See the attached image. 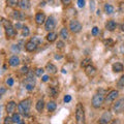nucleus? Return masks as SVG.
Returning a JSON list of instances; mask_svg holds the SVG:
<instances>
[{
	"mask_svg": "<svg viewBox=\"0 0 124 124\" xmlns=\"http://www.w3.org/2000/svg\"><path fill=\"white\" fill-rule=\"evenodd\" d=\"M30 108H31V99H25V100H22V101L18 104V111L21 115L27 116L29 115V112H30Z\"/></svg>",
	"mask_w": 124,
	"mask_h": 124,
	"instance_id": "obj_1",
	"label": "nucleus"
},
{
	"mask_svg": "<svg viewBox=\"0 0 124 124\" xmlns=\"http://www.w3.org/2000/svg\"><path fill=\"white\" fill-rule=\"evenodd\" d=\"M76 119H77V122L79 124L85 122V110H84L83 104L81 102H79L77 104V108H76Z\"/></svg>",
	"mask_w": 124,
	"mask_h": 124,
	"instance_id": "obj_2",
	"label": "nucleus"
},
{
	"mask_svg": "<svg viewBox=\"0 0 124 124\" xmlns=\"http://www.w3.org/2000/svg\"><path fill=\"white\" fill-rule=\"evenodd\" d=\"M104 102V97L103 95L101 94H95L94 96H93L92 98V107L95 108H99L100 107L102 106V103Z\"/></svg>",
	"mask_w": 124,
	"mask_h": 124,
	"instance_id": "obj_3",
	"label": "nucleus"
},
{
	"mask_svg": "<svg viewBox=\"0 0 124 124\" xmlns=\"http://www.w3.org/2000/svg\"><path fill=\"white\" fill-rule=\"evenodd\" d=\"M24 85H25L26 90L32 91L34 87H35V79H34L32 76H28L24 81Z\"/></svg>",
	"mask_w": 124,
	"mask_h": 124,
	"instance_id": "obj_4",
	"label": "nucleus"
},
{
	"mask_svg": "<svg viewBox=\"0 0 124 124\" xmlns=\"http://www.w3.org/2000/svg\"><path fill=\"white\" fill-rule=\"evenodd\" d=\"M69 29L72 33H79L82 30V24L77 20H72L69 23Z\"/></svg>",
	"mask_w": 124,
	"mask_h": 124,
	"instance_id": "obj_5",
	"label": "nucleus"
},
{
	"mask_svg": "<svg viewBox=\"0 0 124 124\" xmlns=\"http://www.w3.org/2000/svg\"><path fill=\"white\" fill-rule=\"evenodd\" d=\"M113 111L115 112V113H117V114L122 113V112L124 111V98H120L114 103Z\"/></svg>",
	"mask_w": 124,
	"mask_h": 124,
	"instance_id": "obj_6",
	"label": "nucleus"
},
{
	"mask_svg": "<svg viewBox=\"0 0 124 124\" xmlns=\"http://www.w3.org/2000/svg\"><path fill=\"white\" fill-rule=\"evenodd\" d=\"M118 95H119V92L117 90H112L111 92L108 93V95L106 96V98H104V101L107 103L113 102L114 100H116V98L118 97Z\"/></svg>",
	"mask_w": 124,
	"mask_h": 124,
	"instance_id": "obj_7",
	"label": "nucleus"
},
{
	"mask_svg": "<svg viewBox=\"0 0 124 124\" xmlns=\"http://www.w3.org/2000/svg\"><path fill=\"white\" fill-rule=\"evenodd\" d=\"M55 26H56V21H55V19H54L53 17H49L48 18V20L46 21V24H45V28L46 31H52L54 28H55Z\"/></svg>",
	"mask_w": 124,
	"mask_h": 124,
	"instance_id": "obj_8",
	"label": "nucleus"
},
{
	"mask_svg": "<svg viewBox=\"0 0 124 124\" xmlns=\"http://www.w3.org/2000/svg\"><path fill=\"white\" fill-rule=\"evenodd\" d=\"M85 72H86V75L89 78H93V77H95L97 71H96V68L90 64V65H88V66L85 67Z\"/></svg>",
	"mask_w": 124,
	"mask_h": 124,
	"instance_id": "obj_9",
	"label": "nucleus"
},
{
	"mask_svg": "<svg viewBox=\"0 0 124 124\" xmlns=\"http://www.w3.org/2000/svg\"><path fill=\"white\" fill-rule=\"evenodd\" d=\"M112 120V114L110 113V112H106V113H103V115L100 117L99 119V123H108Z\"/></svg>",
	"mask_w": 124,
	"mask_h": 124,
	"instance_id": "obj_10",
	"label": "nucleus"
},
{
	"mask_svg": "<svg viewBox=\"0 0 124 124\" xmlns=\"http://www.w3.org/2000/svg\"><path fill=\"white\" fill-rule=\"evenodd\" d=\"M16 108H17V104H16L15 101L7 102V104H6V112H7V114H14V112L16 111Z\"/></svg>",
	"mask_w": 124,
	"mask_h": 124,
	"instance_id": "obj_11",
	"label": "nucleus"
},
{
	"mask_svg": "<svg viewBox=\"0 0 124 124\" xmlns=\"http://www.w3.org/2000/svg\"><path fill=\"white\" fill-rule=\"evenodd\" d=\"M4 28H5V33H6L7 37H14L16 35V29L11 25L6 26Z\"/></svg>",
	"mask_w": 124,
	"mask_h": 124,
	"instance_id": "obj_12",
	"label": "nucleus"
},
{
	"mask_svg": "<svg viewBox=\"0 0 124 124\" xmlns=\"http://www.w3.org/2000/svg\"><path fill=\"white\" fill-rule=\"evenodd\" d=\"M25 48H26V50H27L28 52H33V51H35V50H36L37 44L33 42L32 40H30V41H28V42H26Z\"/></svg>",
	"mask_w": 124,
	"mask_h": 124,
	"instance_id": "obj_13",
	"label": "nucleus"
},
{
	"mask_svg": "<svg viewBox=\"0 0 124 124\" xmlns=\"http://www.w3.org/2000/svg\"><path fill=\"white\" fill-rule=\"evenodd\" d=\"M8 63H9V65L10 66H13V67H17L19 64H20V59L16 56V55H14V56H11L10 58H9V60H8Z\"/></svg>",
	"mask_w": 124,
	"mask_h": 124,
	"instance_id": "obj_14",
	"label": "nucleus"
},
{
	"mask_svg": "<svg viewBox=\"0 0 124 124\" xmlns=\"http://www.w3.org/2000/svg\"><path fill=\"white\" fill-rule=\"evenodd\" d=\"M35 22H36V24H38V25L44 24V23L46 22V17H45V15L41 14V13H37L36 16H35Z\"/></svg>",
	"mask_w": 124,
	"mask_h": 124,
	"instance_id": "obj_15",
	"label": "nucleus"
},
{
	"mask_svg": "<svg viewBox=\"0 0 124 124\" xmlns=\"http://www.w3.org/2000/svg\"><path fill=\"white\" fill-rule=\"evenodd\" d=\"M116 27H117V23L115 21L111 20V21H108V23L106 24V29L108 30V31H114L116 29Z\"/></svg>",
	"mask_w": 124,
	"mask_h": 124,
	"instance_id": "obj_16",
	"label": "nucleus"
},
{
	"mask_svg": "<svg viewBox=\"0 0 124 124\" xmlns=\"http://www.w3.org/2000/svg\"><path fill=\"white\" fill-rule=\"evenodd\" d=\"M11 16H13V18L16 19V20H24L25 19V15L23 13H21V11H18V10L13 11Z\"/></svg>",
	"mask_w": 124,
	"mask_h": 124,
	"instance_id": "obj_17",
	"label": "nucleus"
},
{
	"mask_svg": "<svg viewBox=\"0 0 124 124\" xmlns=\"http://www.w3.org/2000/svg\"><path fill=\"white\" fill-rule=\"evenodd\" d=\"M46 70L48 72H50V73H52V75H54V73L57 72V67L52 63H48L46 66Z\"/></svg>",
	"mask_w": 124,
	"mask_h": 124,
	"instance_id": "obj_18",
	"label": "nucleus"
},
{
	"mask_svg": "<svg viewBox=\"0 0 124 124\" xmlns=\"http://www.w3.org/2000/svg\"><path fill=\"white\" fill-rule=\"evenodd\" d=\"M113 71L114 72H121L123 70V64L120 62H116L115 64H113Z\"/></svg>",
	"mask_w": 124,
	"mask_h": 124,
	"instance_id": "obj_19",
	"label": "nucleus"
},
{
	"mask_svg": "<svg viewBox=\"0 0 124 124\" xmlns=\"http://www.w3.org/2000/svg\"><path fill=\"white\" fill-rule=\"evenodd\" d=\"M19 6L21 7L22 9H28L30 7V1L29 0H21L20 3H19Z\"/></svg>",
	"mask_w": 124,
	"mask_h": 124,
	"instance_id": "obj_20",
	"label": "nucleus"
},
{
	"mask_svg": "<svg viewBox=\"0 0 124 124\" xmlns=\"http://www.w3.org/2000/svg\"><path fill=\"white\" fill-rule=\"evenodd\" d=\"M56 39H57V33L50 31V33L46 35V40L50 41V42H53V41H55Z\"/></svg>",
	"mask_w": 124,
	"mask_h": 124,
	"instance_id": "obj_21",
	"label": "nucleus"
},
{
	"mask_svg": "<svg viewBox=\"0 0 124 124\" xmlns=\"http://www.w3.org/2000/svg\"><path fill=\"white\" fill-rule=\"evenodd\" d=\"M13 123H23V121H22V119H21V114L20 113H15L14 115H13Z\"/></svg>",
	"mask_w": 124,
	"mask_h": 124,
	"instance_id": "obj_22",
	"label": "nucleus"
},
{
	"mask_svg": "<svg viewBox=\"0 0 124 124\" xmlns=\"http://www.w3.org/2000/svg\"><path fill=\"white\" fill-rule=\"evenodd\" d=\"M56 108H57V104L55 101H49L46 103V108H48L49 112H54L56 110Z\"/></svg>",
	"mask_w": 124,
	"mask_h": 124,
	"instance_id": "obj_23",
	"label": "nucleus"
},
{
	"mask_svg": "<svg viewBox=\"0 0 124 124\" xmlns=\"http://www.w3.org/2000/svg\"><path fill=\"white\" fill-rule=\"evenodd\" d=\"M35 108H36V110H37L38 112H41L42 110H44V108H45V101H44L42 99H39V100H38V101L36 102Z\"/></svg>",
	"mask_w": 124,
	"mask_h": 124,
	"instance_id": "obj_24",
	"label": "nucleus"
},
{
	"mask_svg": "<svg viewBox=\"0 0 124 124\" xmlns=\"http://www.w3.org/2000/svg\"><path fill=\"white\" fill-rule=\"evenodd\" d=\"M104 11L108 14V15H111L114 13V6L108 4V3H107V4H104Z\"/></svg>",
	"mask_w": 124,
	"mask_h": 124,
	"instance_id": "obj_25",
	"label": "nucleus"
},
{
	"mask_svg": "<svg viewBox=\"0 0 124 124\" xmlns=\"http://www.w3.org/2000/svg\"><path fill=\"white\" fill-rule=\"evenodd\" d=\"M6 3H7V5H8V6L15 7V6L19 5L20 1H19V0H6Z\"/></svg>",
	"mask_w": 124,
	"mask_h": 124,
	"instance_id": "obj_26",
	"label": "nucleus"
},
{
	"mask_svg": "<svg viewBox=\"0 0 124 124\" xmlns=\"http://www.w3.org/2000/svg\"><path fill=\"white\" fill-rule=\"evenodd\" d=\"M60 35L62 37V39H67L68 37V31L66 28H62L61 29V32H60Z\"/></svg>",
	"mask_w": 124,
	"mask_h": 124,
	"instance_id": "obj_27",
	"label": "nucleus"
},
{
	"mask_svg": "<svg viewBox=\"0 0 124 124\" xmlns=\"http://www.w3.org/2000/svg\"><path fill=\"white\" fill-rule=\"evenodd\" d=\"M90 64H91V59H90V58H86V59H84L82 61L81 66H82V67H86V66H88V65H90Z\"/></svg>",
	"mask_w": 124,
	"mask_h": 124,
	"instance_id": "obj_28",
	"label": "nucleus"
},
{
	"mask_svg": "<svg viewBox=\"0 0 124 124\" xmlns=\"http://www.w3.org/2000/svg\"><path fill=\"white\" fill-rule=\"evenodd\" d=\"M117 87L119 88V89H122V88H124V75L120 78L119 79V81H118V83H117Z\"/></svg>",
	"mask_w": 124,
	"mask_h": 124,
	"instance_id": "obj_29",
	"label": "nucleus"
},
{
	"mask_svg": "<svg viewBox=\"0 0 124 124\" xmlns=\"http://www.w3.org/2000/svg\"><path fill=\"white\" fill-rule=\"evenodd\" d=\"M29 33H30V31H29L28 27H27V26L23 27V28H22V35H23V36H28Z\"/></svg>",
	"mask_w": 124,
	"mask_h": 124,
	"instance_id": "obj_30",
	"label": "nucleus"
},
{
	"mask_svg": "<svg viewBox=\"0 0 124 124\" xmlns=\"http://www.w3.org/2000/svg\"><path fill=\"white\" fill-rule=\"evenodd\" d=\"M44 71H45L44 68H36L35 69V76L36 77H41L42 75H44Z\"/></svg>",
	"mask_w": 124,
	"mask_h": 124,
	"instance_id": "obj_31",
	"label": "nucleus"
},
{
	"mask_svg": "<svg viewBox=\"0 0 124 124\" xmlns=\"http://www.w3.org/2000/svg\"><path fill=\"white\" fill-rule=\"evenodd\" d=\"M11 51H13V53H15V54H18L20 52V48H19L17 45H13L11 46Z\"/></svg>",
	"mask_w": 124,
	"mask_h": 124,
	"instance_id": "obj_32",
	"label": "nucleus"
},
{
	"mask_svg": "<svg viewBox=\"0 0 124 124\" xmlns=\"http://www.w3.org/2000/svg\"><path fill=\"white\" fill-rule=\"evenodd\" d=\"M98 32H99L98 27H93V28H92V35L93 36H96L98 34Z\"/></svg>",
	"mask_w": 124,
	"mask_h": 124,
	"instance_id": "obj_33",
	"label": "nucleus"
},
{
	"mask_svg": "<svg viewBox=\"0 0 124 124\" xmlns=\"http://www.w3.org/2000/svg\"><path fill=\"white\" fill-rule=\"evenodd\" d=\"M78 6L81 7V8H83L85 6V0H78Z\"/></svg>",
	"mask_w": 124,
	"mask_h": 124,
	"instance_id": "obj_34",
	"label": "nucleus"
},
{
	"mask_svg": "<svg viewBox=\"0 0 124 124\" xmlns=\"http://www.w3.org/2000/svg\"><path fill=\"white\" fill-rule=\"evenodd\" d=\"M6 84L8 85V86H13L14 85V79L13 78H9V79L6 80Z\"/></svg>",
	"mask_w": 124,
	"mask_h": 124,
	"instance_id": "obj_35",
	"label": "nucleus"
},
{
	"mask_svg": "<svg viewBox=\"0 0 124 124\" xmlns=\"http://www.w3.org/2000/svg\"><path fill=\"white\" fill-rule=\"evenodd\" d=\"M31 40H32L33 42H35V44H40L41 42V40H40V38H38V37H32L31 38Z\"/></svg>",
	"mask_w": 124,
	"mask_h": 124,
	"instance_id": "obj_36",
	"label": "nucleus"
},
{
	"mask_svg": "<svg viewBox=\"0 0 124 124\" xmlns=\"http://www.w3.org/2000/svg\"><path fill=\"white\" fill-rule=\"evenodd\" d=\"M63 100H64V102H69L71 100V96L70 95H65Z\"/></svg>",
	"mask_w": 124,
	"mask_h": 124,
	"instance_id": "obj_37",
	"label": "nucleus"
},
{
	"mask_svg": "<svg viewBox=\"0 0 124 124\" xmlns=\"http://www.w3.org/2000/svg\"><path fill=\"white\" fill-rule=\"evenodd\" d=\"M57 48H58V49H63V48H64V42H63V41H58Z\"/></svg>",
	"mask_w": 124,
	"mask_h": 124,
	"instance_id": "obj_38",
	"label": "nucleus"
},
{
	"mask_svg": "<svg viewBox=\"0 0 124 124\" xmlns=\"http://www.w3.org/2000/svg\"><path fill=\"white\" fill-rule=\"evenodd\" d=\"M119 10L120 13H124V2H121L119 4Z\"/></svg>",
	"mask_w": 124,
	"mask_h": 124,
	"instance_id": "obj_39",
	"label": "nucleus"
},
{
	"mask_svg": "<svg viewBox=\"0 0 124 124\" xmlns=\"http://www.w3.org/2000/svg\"><path fill=\"white\" fill-rule=\"evenodd\" d=\"M7 123H13V118L6 117L5 120H4V124H7Z\"/></svg>",
	"mask_w": 124,
	"mask_h": 124,
	"instance_id": "obj_40",
	"label": "nucleus"
},
{
	"mask_svg": "<svg viewBox=\"0 0 124 124\" xmlns=\"http://www.w3.org/2000/svg\"><path fill=\"white\" fill-rule=\"evenodd\" d=\"M104 44H106L107 46H112L114 45V41H113V40H111V39H108V40L104 41Z\"/></svg>",
	"mask_w": 124,
	"mask_h": 124,
	"instance_id": "obj_41",
	"label": "nucleus"
},
{
	"mask_svg": "<svg viewBox=\"0 0 124 124\" xmlns=\"http://www.w3.org/2000/svg\"><path fill=\"white\" fill-rule=\"evenodd\" d=\"M21 72L22 73H28V67H27V66H23L21 68Z\"/></svg>",
	"mask_w": 124,
	"mask_h": 124,
	"instance_id": "obj_42",
	"label": "nucleus"
},
{
	"mask_svg": "<svg viewBox=\"0 0 124 124\" xmlns=\"http://www.w3.org/2000/svg\"><path fill=\"white\" fill-rule=\"evenodd\" d=\"M42 82H48L49 81V76H42Z\"/></svg>",
	"mask_w": 124,
	"mask_h": 124,
	"instance_id": "obj_43",
	"label": "nucleus"
},
{
	"mask_svg": "<svg viewBox=\"0 0 124 124\" xmlns=\"http://www.w3.org/2000/svg\"><path fill=\"white\" fill-rule=\"evenodd\" d=\"M61 1L63 4H69V3L71 2V0H61Z\"/></svg>",
	"mask_w": 124,
	"mask_h": 124,
	"instance_id": "obj_44",
	"label": "nucleus"
},
{
	"mask_svg": "<svg viewBox=\"0 0 124 124\" xmlns=\"http://www.w3.org/2000/svg\"><path fill=\"white\" fill-rule=\"evenodd\" d=\"M5 93V89L4 87H1V90H0V95H3Z\"/></svg>",
	"mask_w": 124,
	"mask_h": 124,
	"instance_id": "obj_45",
	"label": "nucleus"
},
{
	"mask_svg": "<svg viewBox=\"0 0 124 124\" xmlns=\"http://www.w3.org/2000/svg\"><path fill=\"white\" fill-rule=\"evenodd\" d=\"M120 52H121L123 55H124V44H123L121 46H120Z\"/></svg>",
	"mask_w": 124,
	"mask_h": 124,
	"instance_id": "obj_46",
	"label": "nucleus"
},
{
	"mask_svg": "<svg viewBox=\"0 0 124 124\" xmlns=\"http://www.w3.org/2000/svg\"><path fill=\"white\" fill-rule=\"evenodd\" d=\"M16 28H23V27H22V25L20 24V23H18V24L16 25Z\"/></svg>",
	"mask_w": 124,
	"mask_h": 124,
	"instance_id": "obj_47",
	"label": "nucleus"
},
{
	"mask_svg": "<svg viewBox=\"0 0 124 124\" xmlns=\"http://www.w3.org/2000/svg\"><path fill=\"white\" fill-rule=\"evenodd\" d=\"M55 58H56V59H61V56H58V55H56V56H55Z\"/></svg>",
	"mask_w": 124,
	"mask_h": 124,
	"instance_id": "obj_48",
	"label": "nucleus"
},
{
	"mask_svg": "<svg viewBox=\"0 0 124 124\" xmlns=\"http://www.w3.org/2000/svg\"><path fill=\"white\" fill-rule=\"evenodd\" d=\"M121 30L124 32V24H122V26H121Z\"/></svg>",
	"mask_w": 124,
	"mask_h": 124,
	"instance_id": "obj_49",
	"label": "nucleus"
}]
</instances>
